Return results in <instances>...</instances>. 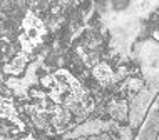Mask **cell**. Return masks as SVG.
Returning <instances> with one entry per match:
<instances>
[{
	"label": "cell",
	"mask_w": 159,
	"mask_h": 140,
	"mask_svg": "<svg viewBox=\"0 0 159 140\" xmlns=\"http://www.w3.org/2000/svg\"><path fill=\"white\" fill-rule=\"evenodd\" d=\"M157 113H159V112H157Z\"/></svg>",
	"instance_id": "cell-5"
},
{
	"label": "cell",
	"mask_w": 159,
	"mask_h": 140,
	"mask_svg": "<svg viewBox=\"0 0 159 140\" xmlns=\"http://www.w3.org/2000/svg\"><path fill=\"white\" fill-rule=\"evenodd\" d=\"M156 140H159V130H157V134H156Z\"/></svg>",
	"instance_id": "cell-4"
},
{
	"label": "cell",
	"mask_w": 159,
	"mask_h": 140,
	"mask_svg": "<svg viewBox=\"0 0 159 140\" xmlns=\"http://www.w3.org/2000/svg\"><path fill=\"white\" fill-rule=\"evenodd\" d=\"M124 88L127 90V93L136 95V93H139L144 88V80L139 77H127L126 83H124Z\"/></svg>",
	"instance_id": "cell-1"
},
{
	"label": "cell",
	"mask_w": 159,
	"mask_h": 140,
	"mask_svg": "<svg viewBox=\"0 0 159 140\" xmlns=\"http://www.w3.org/2000/svg\"><path fill=\"white\" fill-rule=\"evenodd\" d=\"M94 75H96L99 80H109L112 77V70H111L109 65H106V63H99L96 69H94Z\"/></svg>",
	"instance_id": "cell-2"
},
{
	"label": "cell",
	"mask_w": 159,
	"mask_h": 140,
	"mask_svg": "<svg viewBox=\"0 0 159 140\" xmlns=\"http://www.w3.org/2000/svg\"><path fill=\"white\" fill-rule=\"evenodd\" d=\"M121 110L127 113V108H126V104H124V102H114V104L109 105V112L112 113V117H116V118H124L126 117L124 113H121Z\"/></svg>",
	"instance_id": "cell-3"
}]
</instances>
